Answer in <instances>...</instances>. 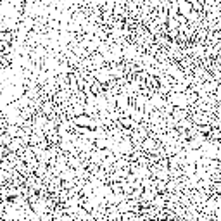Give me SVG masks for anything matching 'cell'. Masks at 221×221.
Listing matches in <instances>:
<instances>
[{"label":"cell","instance_id":"8","mask_svg":"<svg viewBox=\"0 0 221 221\" xmlns=\"http://www.w3.org/2000/svg\"><path fill=\"white\" fill-rule=\"evenodd\" d=\"M93 62H95L97 66H100V64L104 62V57H102L100 54H93Z\"/></svg>","mask_w":221,"mask_h":221},{"label":"cell","instance_id":"4","mask_svg":"<svg viewBox=\"0 0 221 221\" xmlns=\"http://www.w3.org/2000/svg\"><path fill=\"white\" fill-rule=\"evenodd\" d=\"M150 102L154 104V105H156L157 109H161V107H164V104H166V100H164V98H162L161 95H154Z\"/></svg>","mask_w":221,"mask_h":221},{"label":"cell","instance_id":"10","mask_svg":"<svg viewBox=\"0 0 221 221\" xmlns=\"http://www.w3.org/2000/svg\"><path fill=\"white\" fill-rule=\"evenodd\" d=\"M156 174L159 180H167V171H157Z\"/></svg>","mask_w":221,"mask_h":221},{"label":"cell","instance_id":"2","mask_svg":"<svg viewBox=\"0 0 221 221\" xmlns=\"http://www.w3.org/2000/svg\"><path fill=\"white\" fill-rule=\"evenodd\" d=\"M200 152H202V156L204 157H209V159H216L218 157V145L216 143H212V142H207V143H202V149H200Z\"/></svg>","mask_w":221,"mask_h":221},{"label":"cell","instance_id":"5","mask_svg":"<svg viewBox=\"0 0 221 221\" xmlns=\"http://www.w3.org/2000/svg\"><path fill=\"white\" fill-rule=\"evenodd\" d=\"M116 102H118L119 109H124L126 107V104H128V97H126V95H119V97L116 98Z\"/></svg>","mask_w":221,"mask_h":221},{"label":"cell","instance_id":"7","mask_svg":"<svg viewBox=\"0 0 221 221\" xmlns=\"http://www.w3.org/2000/svg\"><path fill=\"white\" fill-rule=\"evenodd\" d=\"M67 164H69L71 167H80V161L74 159V157H67Z\"/></svg>","mask_w":221,"mask_h":221},{"label":"cell","instance_id":"3","mask_svg":"<svg viewBox=\"0 0 221 221\" xmlns=\"http://www.w3.org/2000/svg\"><path fill=\"white\" fill-rule=\"evenodd\" d=\"M185 116H187V112H185L183 107H174L173 109V118L176 119V121H181Z\"/></svg>","mask_w":221,"mask_h":221},{"label":"cell","instance_id":"6","mask_svg":"<svg viewBox=\"0 0 221 221\" xmlns=\"http://www.w3.org/2000/svg\"><path fill=\"white\" fill-rule=\"evenodd\" d=\"M129 116H131V118L135 119V121H136V119L140 121V119H142V116H143V112H142L140 109L136 111V109H133V107H131V114H129Z\"/></svg>","mask_w":221,"mask_h":221},{"label":"cell","instance_id":"9","mask_svg":"<svg viewBox=\"0 0 221 221\" xmlns=\"http://www.w3.org/2000/svg\"><path fill=\"white\" fill-rule=\"evenodd\" d=\"M147 98L143 97V95H136V105H145Z\"/></svg>","mask_w":221,"mask_h":221},{"label":"cell","instance_id":"1","mask_svg":"<svg viewBox=\"0 0 221 221\" xmlns=\"http://www.w3.org/2000/svg\"><path fill=\"white\" fill-rule=\"evenodd\" d=\"M167 102H171L174 107H187V104H188V97L185 95L183 92H174L169 95V98H167Z\"/></svg>","mask_w":221,"mask_h":221},{"label":"cell","instance_id":"11","mask_svg":"<svg viewBox=\"0 0 221 221\" xmlns=\"http://www.w3.org/2000/svg\"><path fill=\"white\" fill-rule=\"evenodd\" d=\"M74 114H78V116H80V114H83V107H81V105H76Z\"/></svg>","mask_w":221,"mask_h":221}]
</instances>
